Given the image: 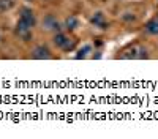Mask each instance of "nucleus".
I'll return each mask as SVG.
<instances>
[{
    "label": "nucleus",
    "instance_id": "nucleus-1",
    "mask_svg": "<svg viewBox=\"0 0 158 139\" xmlns=\"http://www.w3.org/2000/svg\"><path fill=\"white\" fill-rule=\"evenodd\" d=\"M41 27H43L46 32H54V33H57V32H62L63 25L59 22V19H57L54 14H46V16L43 18V21H41Z\"/></svg>",
    "mask_w": 158,
    "mask_h": 139
},
{
    "label": "nucleus",
    "instance_id": "nucleus-2",
    "mask_svg": "<svg viewBox=\"0 0 158 139\" xmlns=\"http://www.w3.org/2000/svg\"><path fill=\"white\" fill-rule=\"evenodd\" d=\"M15 35L19 38V40H22V41H30L32 36H33V29L29 27L25 22L18 21L16 27H15Z\"/></svg>",
    "mask_w": 158,
    "mask_h": 139
},
{
    "label": "nucleus",
    "instance_id": "nucleus-3",
    "mask_svg": "<svg viewBox=\"0 0 158 139\" xmlns=\"http://www.w3.org/2000/svg\"><path fill=\"white\" fill-rule=\"evenodd\" d=\"M19 21L25 22L29 25V27H35L36 25V14H35V11L29 6H22L21 11H19Z\"/></svg>",
    "mask_w": 158,
    "mask_h": 139
},
{
    "label": "nucleus",
    "instance_id": "nucleus-4",
    "mask_svg": "<svg viewBox=\"0 0 158 139\" xmlns=\"http://www.w3.org/2000/svg\"><path fill=\"white\" fill-rule=\"evenodd\" d=\"M30 57H32L33 60H49V59L52 57V54H51V49H49L48 46L38 44V46H35V47L32 49Z\"/></svg>",
    "mask_w": 158,
    "mask_h": 139
},
{
    "label": "nucleus",
    "instance_id": "nucleus-5",
    "mask_svg": "<svg viewBox=\"0 0 158 139\" xmlns=\"http://www.w3.org/2000/svg\"><path fill=\"white\" fill-rule=\"evenodd\" d=\"M90 22H92V25H95V27H98L101 30L108 29V19H106L103 11H95L94 14L90 16Z\"/></svg>",
    "mask_w": 158,
    "mask_h": 139
},
{
    "label": "nucleus",
    "instance_id": "nucleus-6",
    "mask_svg": "<svg viewBox=\"0 0 158 139\" xmlns=\"http://www.w3.org/2000/svg\"><path fill=\"white\" fill-rule=\"evenodd\" d=\"M138 47L139 46H133V44L125 47L123 51H120L118 59H122V60H138Z\"/></svg>",
    "mask_w": 158,
    "mask_h": 139
},
{
    "label": "nucleus",
    "instance_id": "nucleus-7",
    "mask_svg": "<svg viewBox=\"0 0 158 139\" xmlns=\"http://www.w3.org/2000/svg\"><path fill=\"white\" fill-rule=\"evenodd\" d=\"M63 27L67 29L68 32H73V30H76V29L79 27V19H77L74 14H70L67 19L63 21Z\"/></svg>",
    "mask_w": 158,
    "mask_h": 139
},
{
    "label": "nucleus",
    "instance_id": "nucleus-8",
    "mask_svg": "<svg viewBox=\"0 0 158 139\" xmlns=\"http://www.w3.org/2000/svg\"><path fill=\"white\" fill-rule=\"evenodd\" d=\"M68 35L67 33H63V32H57V33H54V36H52V43H54L60 51H62V47L65 46V43H67V40H68Z\"/></svg>",
    "mask_w": 158,
    "mask_h": 139
},
{
    "label": "nucleus",
    "instance_id": "nucleus-9",
    "mask_svg": "<svg viewBox=\"0 0 158 139\" xmlns=\"http://www.w3.org/2000/svg\"><path fill=\"white\" fill-rule=\"evenodd\" d=\"M144 30H146V33L149 35H158V18H153L150 19L146 25H144Z\"/></svg>",
    "mask_w": 158,
    "mask_h": 139
},
{
    "label": "nucleus",
    "instance_id": "nucleus-10",
    "mask_svg": "<svg viewBox=\"0 0 158 139\" xmlns=\"http://www.w3.org/2000/svg\"><path fill=\"white\" fill-rule=\"evenodd\" d=\"M94 51V46L92 44H84L82 47H79V51H77V54H76V59L77 60H81V59H87L89 55H90V52Z\"/></svg>",
    "mask_w": 158,
    "mask_h": 139
},
{
    "label": "nucleus",
    "instance_id": "nucleus-11",
    "mask_svg": "<svg viewBox=\"0 0 158 139\" xmlns=\"http://www.w3.org/2000/svg\"><path fill=\"white\" fill-rule=\"evenodd\" d=\"M74 47H76V40L70 36L68 40H67V43H65V46L62 47V51H63V52H71Z\"/></svg>",
    "mask_w": 158,
    "mask_h": 139
},
{
    "label": "nucleus",
    "instance_id": "nucleus-12",
    "mask_svg": "<svg viewBox=\"0 0 158 139\" xmlns=\"http://www.w3.org/2000/svg\"><path fill=\"white\" fill-rule=\"evenodd\" d=\"M149 57H150V54H149L147 47L146 46H139L138 47V60H146Z\"/></svg>",
    "mask_w": 158,
    "mask_h": 139
},
{
    "label": "nucleus",
    "instance_id": "nucleus-13",
    "mask_svg": "<svg viewBox=\"0 0 158 139\" xmlns=\"http://www.w3.org/2000/svg\"><path fill=\"white\" fill-rule=\"evenodd\" d=\"M13 2L11 0H0V13H6L8 10H11Z\"/></svg>",
    "mask_w": 158,
    "mask_h": 139
},
{
    "label": "nucleus",
    "instance_id": "nucleus-14",
    "mask_svg": "<svg viewBox=\"0 0 158 139\" xmlns=\"http://www.w3.org/2000/svg\"><path fill=\"white\" fill-rule=\"evenodd\" d=\"M120 19L123 22H133V21H136V16L133 14V13H123V14L120 16Z\"/></svg>",
    "mask_w": 158,
    "mask_h": 139
},
{
    "label": "nucleus",
    "instance_id": "nucleus-15",
    "mask_svg": "<svg viewBox=\"0 0 158 139\" xmlns=\"http://www.w3.org/2000/svg\"><path fill=\"white\" fill-rule=\"evenodd\" d=\"M27 2H32V0H27Z\"/></svg>",
    "mask_w": 158,
    "mask_h": 139
}]
</instances>
